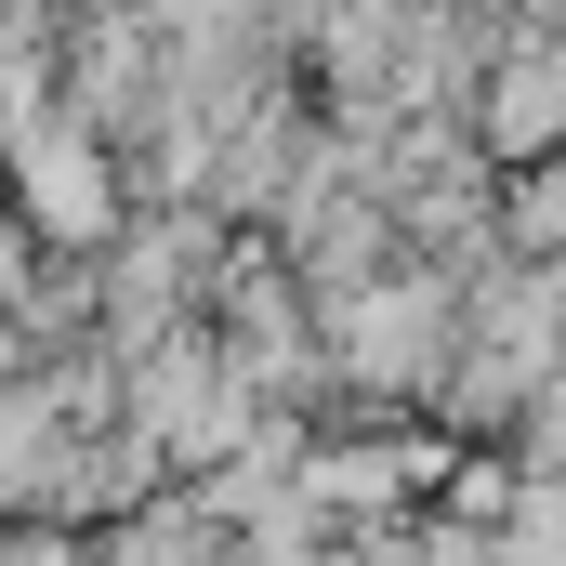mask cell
Returning a JSON list of instances; mask_svg holds the SVG:
<instances>
[{"label":"cell","mask_w":566,"mask_h":566,"mask_svg":"<svg viewBox=\"0 0 566 566\" xmlns=\"http://www.w3.org/2000/svg\"><path fill=\"white\" fill-rule=\"evenodd\" d=\"M13 185H27V211L53 224V238H106V145L93 133H27L13 145Z\"/></svg>","instance_id":"obj_1"},{"label":"cell","mask_w":566,"mask_h":566,"mask_svg":"<svg viewBox=\"0 0 566 566\" xmlns=\"http://www.w3.org/2000/svg\"><path fill=\"white\" fill-rule=\"evenodd\" d=\"M106 566H198V527H133Z\"/></svg>","instance_id":"obj_2"}]
</instances>
